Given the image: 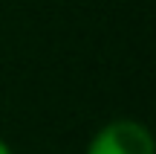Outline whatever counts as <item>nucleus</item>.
Listing matches in <instances>:
<instances>
[{"instance_id":"2","label":"nucleus","mask_w":156,"mask_h":154,"mask_svg":"<svg viewBox=\"0 0 156 154\" xmlns=\"http://www.w3.org/2000/svg\"><path fill=\"white\" fill-rule=\"evenodd\" d=\"M0 154H15V151H12V145H9V143H6V140H3V137H0Z\"/></svg>"},{"instance_id":"1","label":"nucleus","mask_w":156,"mask_h":154,"mask_svg":"<svg viewBox=\"0 0 156 154\" xmlns=\"http://www.w3.org/2000/svg\"><path fill=\"white\" fill-rule=\"evenodd\" d=\"M84 154H156V140L145 122L119 116L95 128Z\"/></svg>"}]
</instances>
